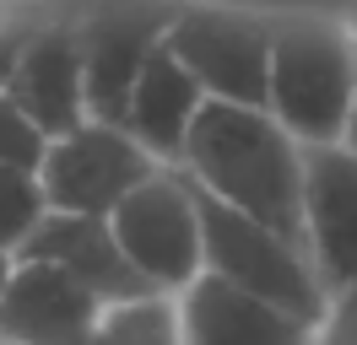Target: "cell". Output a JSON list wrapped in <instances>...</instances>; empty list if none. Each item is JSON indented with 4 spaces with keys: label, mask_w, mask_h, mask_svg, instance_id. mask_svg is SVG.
I'll return each instance as SVG.
<instances>
[{
    "label": "cell",
    "mask_w": 357,
    "mask_h": 345,
    "mask_svg": "<svg viewBox=\"0 0 357 345\" xmlns=\"http://www.w3.org/2000/svg\"><path fill=\"white\" fill-rule=\"evenodd\" d=\"M162 54L201 86L206 103L266 108L271 76V11L238 0H184Z\"/></svg>",
    "instance_id": "5"
},
{
    "label": "cell",
    "mask_w": 357,
    "mask_h": 345,
    "mask_svg": "<svg viewBox=\"0 0 357 345\" xmlns=\"http://www.w3.org/2000/svg\"><path fill=\"white\" fill-rule=\"evenodd\" d=\"M49 141L33 129V119H27L22 108L11 103L6 92H0V168H17V172H38V162H44Z\"/></svg>",
    "instance_id": "16"
},
{
    "label": "cell",
    "mask_w": 357,
    "mask_h": 345,
    "mask_svg": "<svg viewBox=\"0 0 357 345\" xmlns=\"http://www.w3.org/2000/svg\"><path fill=\"white\" fill-rule=\"evenodd\" d=\"M17 259H33V264H54L66 270L82 291L103 302V307H119V302H135V297H152L141 275H135L119 243H114L109 221L103 216H44V227L22 243Z\"/></svg>",
    "instance_id": "11"
},
{
    "label": "cell",
    "mask_w": 357,
    "mask_h": 345,
    "mask_svg": "<svg viewBox=\"0 0 357 345\" xmlns=\"http://www.w3.org/2000/svg\"><path fill=\"white\" fill-rule=\"evenodd\" d=\"M341 22H347V33H352V43H357V0H347V6H341Z\"/></svg>",
    "instance_id": "20"
},
{
    "label": "cell",
    "mask_w": 357,
    "mask_h": 345,
    "mask_svg": "<svg viewBox=\"0 0 357 345\" xmlns=\"http://www.w3.org/2000/svg\"><path fill=\"white\" fill-rule=\"evenodd\" d=\"M335 146L352 157V168H357V92H352V113H347V129H341V141Z\"/></svg>",
    "instance_id": "19"
},
{
    "label": "cell",
    "mask_w": 357,
    "mask_h": 345,
    "mask_svg": "<svg viewBox=\"0 0 357 345\" xmlns=\"http://www.w3.org/2000/svg\"><path fill=\"white\" fill-rule=\"evenodd\" d=\"M11 270H17V259H11L6 248H0V291H6V280H11Z\"/></svg>",
    "instance_id": "21"
},
{
    "label": "cell",
    "mask_w": 357,
    "mask_h": 345,
    "mask_svg": "<svg viewBox=\"0 0 357 345\" xmlns=\"http://www.w3.org/2000/svg\"><path fill=\"white\" fill-rule=\"evenodd\" d=\"M152 172H157V162L119 125L87 119L82 129L49 141V151H44V162H38L33 178L44 189L49 216H109Z\"/></svg>",
    "instance_id": "7"
},
{
    "label": "cell",
    "mask_w": 357,
    "mask_h": 345,
    "mask_svg": "<svg viewBox=\"0 0 357 345\" xmlns=\"http://www.w3.org/2000/svg\"><path fill=\"white\" fill-rule=\"evenodd\" d=\"M174 172L195 194L249 216V221H260L271 232L292 237V243H303L298 237L303 146L282 135V125L271 119L266 108L201 103Z\"/></svg>",
    "instance_id": "1"
},
{
    "label": "cell",
    "mask_w": 357,
    "mask_h": 345,
    "mask_svg": "<svg viewBox=\"0 0 357 345\" xmlns=\"http://www.w3.org/2000/svg\"><path fill=\"white\" fill-rule=\"evenodd\" d=\"M178 345H314L309 323L233 291L227 280L201 275L174 297Z\"/></svg>",
    "instance_id": "12"
},
{
    "label": "cell",
    "mask_w": 357,
    "mask_h": 345,
    "mask_svg": "<svg viewBox=\"0 0 357 345\" xmlns=\"http://www.w3.org/2000/svg\"><path fill=\"white\" fill-rule=\"evenodd\" d=\"M314 345H357V286L331 302L325 323L314 329Z\"/></svg>",
    "instance_id": "17"
},
{
    "label": "cell",
    "mask_w": 357,
    "mask_h": 345,
    "mask_svg": "<svg viewBox=\"0 0 357 345\" xmlns=\"http://www.w3.org/2000/svg\"><path fill=\"white\" fill-rule=\"evenodd\" d=\"M82 345H178L174 297H135L119 307H103Z\"/></svg>",
    "instance_id": "14"
},
{
    "label": "cell",
    "mask_w": 357,
    "mask_h": 345,
    "mask_svg": "<svg viewBox=\"0 0 357 345\" xmlns=\"http://www.w3.org/2000/svg\"><path fill=\"white\" fill-rule=\"evenodd\" d=\"M0 92L33 119V129L44 141H60V135L87 125V92H82L76 43H70V33L60 27V17L44 0H33V27H27V38L17 49L11 76H6Z\"/></svg>",
    "instance_id": "9"
},
{
    "label": "cell",
    "mask_w": 357,
    "mask_h": 345,
    "mask_svg": "<svg viewBox=\"0 0 357 345\" xmlns=\"http://www.w3.org/2000/svg\"><path fill=\"white\" fill-rule=\"evenodd\" d=\"M103 221H109L125 264L141 275L152 297H178L190 280L206 275L195 189L174 168H157L152 178H141Z\"/></svg>",
    "instance_id": "6"
},
{
    "label": "cell",
    "mask_w": 357,
    "mask_h": 345,
    "mask_svg": "<svg viewBox=\"0 0 357 345\" xmlns=\"http://www.w3.org/2000/svg\"><path fill=\"white\" fill-rule=\"evenodd\" d=\"M195 211H201L206 275L227 280L233 291L266 302V307H276V313H287V319H298V323H309V329L325 323L331 302H325V291H319V280H314V270H309L303 243L271 232L260 221H249V216L227 211L217 200H206V194H195Z\"/></svg>",
    "instance_id": "3"
},
{
    "label": "cell",
    "mask_w": 357,
    "mask_h": 345,
    "mask_svg": "<svg viewBox=\"0 0 357 345\" xmlns=\"http://www.w3.org/2000/svg\"><path fill=\"white\" fill-rule=\"evenodd\" d=\"M201 103H206L201 86L157 49L152 60L141 65V76L130 81L125 108H119L114 125L125 129L157 168H178V151H184V135H190V125H195Z\"/></svg>",
    "instance_id": "13"
},
{
    "label": "cell",
    "mask_w": 357,
    "mask_h": 345,
    "mask_svg": "<svg viewBox=\"0 0 357 345\" xmlns=\"http://www.w3.org/2000/svg\"><path fill=\"white\" fill-rule=\"evenodd\" d=\"M60 17V27L76 43L82 60V92H87V119L114 125L125 92L152 60L184 0H44Z\"/></svg>",
    "instance_id": "4"
},
{
    "label": "cell",
    "mask_w": 357,
    "mask_h": 345,
    "mask_svg": "<svg viewBox=\"0 0 357 345\" xmlns=\"http://www.w3.org/2000/svg\"><path fill=\"white\" fill-rule=\"evenodd\" d=\"M357 92V43L341 11H271V76L266 113L303 151L335 146Z\"/></svg>",
    "instance_id": "2"
},
{
    "label": "cell",
    "mask_w": 357,
    "mask_h": 345,
    "mask_svg": "<svg viewBox=\"0 0 357 345\" xmlns=\"http://www.w3.org/2000/svg\"><path fill=\"white\" fill-rule=\"evenodd\" d=\"M44 216H49V205H44L38 178L17 172V168H0V248L17 259L22 243L44 227Z\"/></svg>",
    "instance_id": "15"
},
{
    "label": "cell",
    "mask_w": 357,
    "mask_h": 345,
    "mask_svg": "<svg viewBox=\"0 0 357 345\" xmlns=\"http://www.w3.org/2000/svg\"><path fill=\"white\" fill-rule=\"evenodd\" d=\"M103 302L82 291L66 270L17 259L0 291V345H82Z\"/></svg>",
    "instance_id": "10"
},
{
    "label": "cell",
    "mask_w": 357,
    "mask_h": 345,
    "mask_svg": "<svg viewBox=\"0 0 357 345\" xmlns=\"http://www.w3.org/2000/svg\"><path fill=\"white\" fill-rule=\"evenodd\" d=\"M298 237L325 302L357 286V168L341 146L303 151V211Z\"/></svg>",
    "instance_id": "8"
},
{
    "label": "cell",
    "mask_w": 357,
    "mask_h": 345,
    "mask_svg": "<svg viewBox=\"0 0 357 345\" xmlns=\"http://www.w3.org/2000/svg\"><path fill=\"white\" fill-rule=\"evenodd\" d=\"M27 27H33V6H6V0H0V86L11 76V60H17V49H22Z\"/></svg>",
    "instance_id": "18"
}]
</instances>
